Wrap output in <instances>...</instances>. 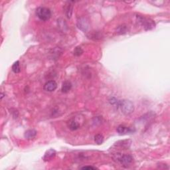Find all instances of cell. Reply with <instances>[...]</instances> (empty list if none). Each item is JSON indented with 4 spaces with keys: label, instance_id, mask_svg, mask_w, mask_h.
Here are the masks:
<instances>
[{
    "label": "cell",
    "instance_id": "14",
    "mask_svg": "<svg viewBox=\"0 0 170 170\" xmlns=\"http://www.w3.org/2000/svg\"><path fill=\"white\" fill-rule=\"evenodd\" d=\"M95 141L97 144H101L104 142V137L102 134H97L95 136Z\"/></svg>",
    "mask_w": 170,
    "mask_h": 170
},
{
    "label": "cell",
    "instance_id": "12",
    "mask_svg": "<svg viewBox=\"0 0 170 170\" xmlns=\"http://www.w3.org/2000/svg\"><path fill=\"white\" fill-rule=\"evenodd\" d=\"M37 135V131L33 129H31V130H27L25 133V138L28 140H31L33 139Z\"/></svg>",
    "mask_w": 170,
    "mask_h": 170
},
{
    "label": "cell",
    "instance_id": "9",
    "mask_svg": "<svg viewBox=\"0 0 170 170\" xmlns=\"http://www.w3.org/2000/svg\"><path fill=\"white\" fill-rule=\"evenodd\" d=\"M56 156V152L53 149H50L48 151H47L45 154V156L43 157L44 161H49L52 159L53 157Z\"/></svg>",
    "mask_w": 170,
    "mask_h": 170
},
{
    "label": "cell",
    "instance_id": "6",
    "mask_svg": "<svg viewBox=\"0 0 170 170\" xmlns=\"http://www.w3.org/2000/svg\"><path fill=\"white\" fill-rule=\"evenodd\" d=\"M77 27L81 31L86 32L89 28V22L87 18H80L77 21Z\"/></svg>",
    "mask_w": 170,
    "mask_h": 170
},
{
    "label": "cell",
    "instance_id": "4",
    "mask_svg": "<svg viewBox=\"0 0 170 170\" xmlns=\"http://www.w3.org/2000/svg\"><path fill=\"white\" fill-rule=\"evenodd\" d=\"M138 20L140 23V24L143 26L145 30H150L155 28V23L154 21L152 20L151 19L145 18V17L138 16H137Z\"/></svg>",
    "mask_w": 170,
    "mask_h": 170
},
{
    "label": "cell",
    "instance_id": "2",
    "mask_svg": "<svg viewBox=\"0 0 170 170\" xmlns=\"http://www.w3.org/2000/svg\"><path fill=\"white\" fill-rule=\"evenodd\" d=\"M83 124V118L80 117V116H76L71 118L67 122L68 128L72 131H75L79 129L81 126Z\"/></svg>",
    "mask_w": 170,
    "mask_h": 170
},
{
    "label": "cell",
    "instance_id": "11",
    "mask_svg": "<svg viewBox=\"0 0 170 170\" xmlns=\"http://www.w3.org/2000/svg\"><path fill=\"white\" fill-rule=\"evenodd\" d=\"M72 1H68L67 2V4L66 5V7L65 9V13L66 16L68 18H71V16H72L73 13V5L72 4Z\"/></svg>",
    "mask_w": 170,
    "mask_h": 170
},
{
    "label": "cell",
    "instance_id": "8",
    "mask_svg": "<svg viewBox=\"0 0 170 170\" xmlns=\"http://www.w3.org/2000/svg\"><path fill=\"white\" fill-rule=\"evenodd\" d=\"M117 132L119 134H132V133L135 132V129L131 128L126 127L124 126L120 125L117 128Z\"/></svg>",
    "mask_w": 170,
    "mask_h": 170
},
{
    "label": "cell",
    "instance_id": "16",
    "mask_svg": "<svg viewBox=\"0 0 170 170\" xmlns=\"http://www.w3.org/2000/svg\"><path fill=\"white\" fill-rule=\"evenodd\" d=\"M127 31V28L126 26L125 25H122L120 26L119 28H118V33L119 34H124L126 33Z\"/></svg>",
    "mask_w": 170,
    "mask_h": 170
},
{
    "label": "cell",
    "instance_id": "17",
    "mask_svg": "<svg viewBox=\"0 0 170 170\" xmlns=\"http://www.w3.org/2000/svg\"><path fill=\"white\" fill-rule=\"evenodd\" d=\"M81 169H96L97 168L92 166H85V167H81Z\"/></svg>",
    "mask_w": 170,
    "mask_h": 170
},
{
    "label": "cell",
    "instance_id": "15",
    "mask_svg": "<svg viewBox=\"0 0 170 170\" xmlns=\"http://www.w3.org/2000/svg\"><path fill=\"white\" fill-rule=\"evenodd\" d=\"M74 55H75L76 56H79L80 55H82V54L83 53V49L80 47H76L74 50Z\"/></svg>",
    "mask_w": 170,
    "mask_h": 170
},
{
    "label": "cell",
    "instance_id": "1",
    "mask_svg": "<svg viewBox=\"0 0 170 170\" xmlns=\"http://www.w3.org/2000/svg\"><path fill=\"white\" fill-rule=\"evenodd\" d=\"M118 107L120 108L121 111L126 115H129L134 112V107L133 103L128 100H123L120 101Z\"/></svg>",
    "mask_w": 170,
    "mask_h": 170
},
{
    "label": "cell",
    "instance_id": "7",
    "mask_svg": "<svg viewBox=\"0 0 170 170\" xmlns=\"http://www.w3.org/2000/svg\"><path fill=\"white\" fill-rule=\"evenodd\" d=\"M57 88V83L55 80H49L47 81L45 85H44L43 88L44 90L48 92H53Z\"/></svg>",
    "mask_w": 170,
    "mask_h": 170
},
{
    "label": "cell",
    "instance_id": "3",
    "mask_svg": "<svg viewBox=\"0 0 170 170\" xmlns=\"http://www.w3.org/2000/svg\"><path fill=\"white\" fill-rule=\"evenodd\" d=\"M36 15L41 21H48L51 17V11L47 7H39L36 9Z\"/></svg>",
    "mask_w": 170,
    "mask_h": 170
},
{
    "label": "cell",
    "instance_id": "5",
    "mask_svg": "<svg viewBox=\"0 0 170 170\" xmlns=\"http://www.w3.org/2000/svg\"><path fill=\"white\" fill-rule=\"evenodd\" d=\"M118 161L122 164V166L128 167L132 163L133 157L130 155L124 154L118 157Z\"/></svg>",
    "mask_w": 170,
    "mask_h": 170
},
{
    "label": "cell",
    "instance_id": "10",
    "mask_svg": "<svg viewBox=\"0 0 170 170\" xmlns=\"http://www.w3.org/2000/svg\"><path fill=\"white\" fill-rule=\"evenodd\" d=\"M72 88V84L70 81L66 80L63 83L62 87H61V90L64 93H67L69 92Z\"/></svg>",
    "mask_w": 170,
    "mask_h": 170
},
{
    "label": "cell",
    "instance_id": "13",
    "mask_svg": "<svg viewBox=\"0 0 170 170\" xmlns=\"http://www.w3.org/2000/svg\"><path fill=\"white\" fill-rule=\"evenodd\" d=\"M12 71H13L15 73H19L21 71L20 68V64H19V61H16L12 66Z\"/></svg>",
    "mask_w": 170,
    "mask_h": 170
}]
</instances>
